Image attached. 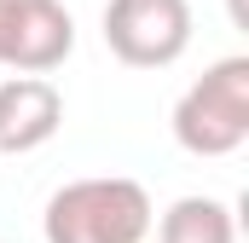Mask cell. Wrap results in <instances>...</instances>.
<instances>
[{
	"instance_id": "cell-1",
	"label": "cell",
	"mask_w": 249,
	"mask_h": 243,
	"mask_svg": "<svg viewBox=\"0 0 249 243\" xmlns=\"http://www.w3.org/2000/svg\"><path fill=\"white\" fill-rule=\"evenodd\" d=\"M151 226H157L151 191L127 174L70 180L41 208V238L47 243H145Z\"/></svg>"
},
{
	"instance_id": "cell-4",
	"label": "cell",
	"mask_w": 249,
	"mask_h": 243,
	"mask_svg": "<svg viewBox=\"0 0 249 243\" xmlns=\"http://www.w3.org/2000/svg\"><path fill=\"white\" fill-rule=\"evenodd\" d=\"M75 52V17L64 0H12L0 64L18 75H47Z\"/></svg>"
},
{
	"instance_id": "cell-2",
	"label": "cell",
	"mask_w": 249,
	"mask_h": 243,
	"mask_svg": "<svg viewBox=\"0 0 249 243\" xmlns=\"http://www.w3.org/2000/svg\"><path fill=\"white\" fill-rule=\"evenodd\" d=\"M174 145L191 156H232L249 139V58L209 64L174 99Z\"/></svg>"
},
{
	"instance_id": "cell-7",
	"label": "cell",
	"mask_w": 249,
	"mask_h": 243,
	"mask_svg": "<svg viewBox=\"0 0 249 243\" xmlns=\"http://www.w3.org/2000/svg\"><path fill=\"white\" fill-rule=\"evenodd\" d=\"M6 17H12V0H0V47H6Z\"/></svg>"
},
{
	"instance_id": "cell-6",
	"label": "cell",
	"mask_w": 249,
	"mask_h": 243,
	"mask_svg": "<svg viewBox=\"0 0 249 243\" xmlns=\"http://www.w3.org/2000/svg\"><path fill=\"white\" fill-rule=\"evenodd\" d=\"M157 243H238L232 203H220V197H180V203H168L162 220H157Z\"/></svg>"
},
{
	"instance_id": "cell-5",
	"label": "cell",
	"mask_w": 249,
	"mask_h": 243,
	"mask_svg": "<svg viewBox=\"0 0 249 243\" xmlns=\"http://www.w3.org/2000/svg\"><path fill=\"white\" fill-rule=\"evenodd\" d=\"M58 127H64V93L47 75H12V81H0V151L6 156L41 151Z\"/></svg>"
},
{
	"instance_id": "cell-3",
	"label": "cell",
	"mask_w": 249,
	"mask_h": 243,
	"mask_svg": "<svg viewBox=\"0 0 249 243\" xmlns=\"http://www.w3.org/2000/svg\"><path fill=\"white\" fill-rule=\"evenodd\" d=\"M105 47L127 69H168L191 47V0H105Z\"/></svg>"
}]
</instances>
